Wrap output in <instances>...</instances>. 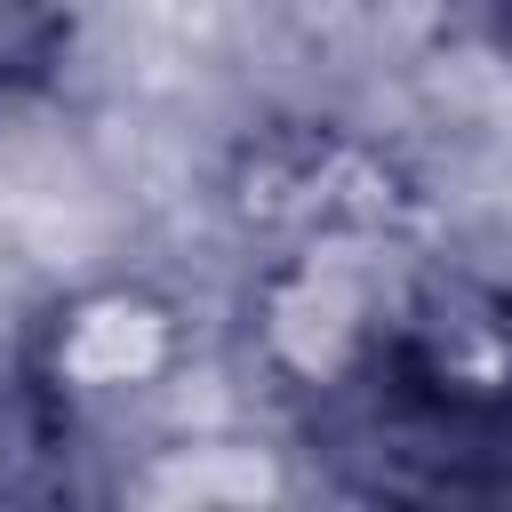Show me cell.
<instances>
[{
  "mask_svg": "<svg viewBox=\"0 0 512 512\" xmlns=\"http://www.w3.org/2000/svg\"><path fill=\"white\" fill-rule=\"evenodd\" d=\"M344 320L320 328V360H296L312 456L392 504L512 496V288L472 264H408L328 280V256H296Z\"/></svg>",
  "mask_w": 512,
  "mask_h": 512,
  "instance_id": "1",
  "label": "cell"
},
{
  "mask_svg": "<svg viewBox=\"0 0 512 512\" xmlns=\"http://www.w3.org/2000/svg\"><path fill=\"white\" fill-rule=\"evenodd\" d=\"M64 56V0H0V96L48 80Z\"/></svg>",
  "mask_w": 512,
  "mask_h": 512,
  "instance_id": "2",
  "label": "cell"
},
{
  "mask_svg": "<svg viewBox=\"0 0 512 512\" xmlns=\"http://www.w3.org/2000/svg\"><path fill=\"white\" fill-rule=\"evenodd\" d=\"M448 8H456V24H464L488 56L512 64V0H448Z\"/></svg>",
  "mask_w": 512,
  "mask_h": 512,
  "instance_id": "3",
  "label": "cell"
}]
</instances>
